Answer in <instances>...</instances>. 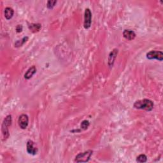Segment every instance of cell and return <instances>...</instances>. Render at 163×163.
I'll list each match as a JSON object with an SVG mask.
<instances>
[{
    "label": "cell",
    "mask_w": 163,
    "mask_h": 163,
    "mask_svg": "<svg viewBox=\"0 0 163 163\" xmlns=\"http://www.w3.org/2000/svg\"><path fill=\"white\" fill-rule=\"evenodd\" d=\"M93 150H89L87 151H85L84 152H81L78 154L77 156L75 157V161L77 162H88L91 156L93 155Z\"/></svg>",
    "instance_id": "3"
},
{
    "label": "cell",
    "mask_w": 163,
    "mask_h": 163,
    "mask_svg": "<svg viewBox=\"0 0 163 163\" xmlns=\"http://www.w3.org/2000/svg\"><path fill=\"white\" fill-rule=\"evenodd\" d=\"M154 104L152 101L149 99H144L138 100L134 103V107L136 109L145 110L146 111H151L154 108Z\"/></svg>",
    "instance_id": "1"
},
{
    "label": "cell",
    "mask_w": 163,
    "mask_h": 163,
    "mask_svg": "<svg viewBox=\"0 0 163 163\" xmlns=\"http://www.w3.org/2000/svg\"><path fill=\"white\" fill-rule=\"evenodd\" d=\"M117 54H118V50L117 49H113L110 53L108 56V64L110 67L113 66L115 59L117 57Z\"/></svg>",
    "instance_id": "8"
},
{
    "label": "cell",
    "mask_w": 163,
    "mask_h": 163,
    "mask_svg": "<svg viewBox=\"0 0 163 163\" xmlns=\"http://www.w3.org/2000/svg\"><path fill=\"white\" fill-rule=\"evenodd\" d=\"M146 58L150 59H157L160 61L163 60V53L161 51L157 50H152L146 54Z\"/></svg>",
    "instance_id": "4"
},
{
    "label": "cell",
    "mask_w": 163,
    "mask_h": 163,
    "mask_svg": "<svg viewBox=\"0 0 163 163\" xmlns=\"http://www.w3.org/2000/svg\"><path fill=\"white\" fill-rule=\"evenodd\" d=\"M42 28V25L40 24H31L29 26V29L33 33L38 32Z\"/></svg>",
    "instance_id": "12"
},
{
    "label": "cell",
    "mask_w": 163,
    "mask_h": 163,
    "mask_svg": "<svg viewBox=\"0 0 163 163\" xmlns=\"http://www.w3.org/2000/svg\"><path fill=\"white\" fill-rule=\"evenodd\" d=\"M36 71H37V68L34 66H31V67L27 70L26 73L24 74V78L27 80H29L31 78H32L33 75L36 73Z\"/></svg>",
    "instance_id": "10"
},
{
    "label": "cell",
    "mask_w": 163,
    "mask_h": 163,
    "mask_svg": "<svg viewBox=\"0 0 163 163\" xmlns=\"http://www.w3.org/2000/svg\"><path fill=\"white\" fill-rule=\"evenodd\" d=\"M147 161V157L145 156V154H140V156H138L136 157V161L138 162H140V163H144L146 162Z\"/></svg>",
    "instance_id": "13"
},
{
    "label": "cell",
    "mask_w": 163,
    "mask_h": 163,
    "mask_svg": "<svg viewBox=\"0 0 163 163\" xmlns=\"http://www.w3.org/2000/svg\"><path fill=\"white\" fill-rule=\"evenodd\" d=\"M27 39H28V38L27 37H24V38H23L21 40H17L16 42V43H15V45L16 47H21Z\"/></svg>",
    "instance_id": "14"
},
{
    "label": "cell",
    "mask_w": 163,
    "mask_h": 163,
    "mask_svg": "<svg viewBox=\"0 0 163 163\" xmlns=\"http://www.w3.org/2000/svg\"><path fill=\"white\" fill-rule=\"evenodd\" d=\"M4 14H5V17L7 20H10L14 16V10L10 7H6L5 9V11H4Z\"/></svg>",
    "instance_id": "11"
},
{
    "label": "cell",
    "mask_w": 163,
    "mask_h": 163,
    "mask_svg": "<svg viewBox=\"0 0 163 163\" xmlns=\"http://www.w3.org/2000/svg\"><path fill=\"white\" fill-rule=\"evenodd\" d=\"M89 122L87 120H85L83 121L82 123H81V125H80V127L81 128L83 129V130H86L87 128H88V127L89 126Z\"/></svg>",
    "instance_id": "15"
},
{
    "label": "cell",
    "mask_w": 163,
    "mask_h": 163,
    "mask_svg": "<svg viewBox=\"0 0 163 163\" xmlns=\"http://www.w3.org/2000/svg\"><path fill=\"white\" fill-rule=\"evenodd\" d=\"M18 124L20 128L22 129L27 128L29 124V117L26 114H22L19 116L18 119Z\"/></svg>",
    "instance_id": "5"
},
{
    "label": "cell",
    "mask_w": 163,
    "mask_h": 163,
    "mask_svg": "<svg viewBox=\"0 0 163 163\" xmlns=\"http://www.w3.org/2000/svg\"><path fill=\"white\" fill-rule=\"evenodd\" d=\"M11 122H12V119H11V116L10 115H7L3 122L1 131H2L3 137L4 138V140H5L9 137V127L11 126Z\"/></svg>",
    "instance_id": "2"
},
{
    "label": "cell",
    "mask_w": 163,
    "mask_h": 163,
    "mask_svg": "<svg viewBox=\"0 0 163 163\" xmlns=\"http://www.w3.org/2000/svg\"><path fill=\"white\" fill-rule=\"evenodd\" d=\"M22 30V26L21 25H18L16 27V31H17V33H20V32H21Z\"/></svg>",
    "instance_id": "17"
},
{
    "label": "cell",
    "mask_w": 163,
    "mask_h": 163,
    "mask_svg": "<svg viewBox=\"0 0 163 163\" xmlns=\"http://www.w3.org/2000/svg\"><path fill=\"white\" fill-rule=\"evenodd\" d=\"M124 37L128 40H133L136 37V34L133 31L130 29H126L123 32Z\"/></svg>",
    "instance_id": "9"
},
{
    "label": "cell",
    "mask_w": 163,
    "mask_h": 163,
    "mask_svg": "<svg viewBox=\"0 0 163 163\" xmlns=\"http://www.w3.org/2000/svg\"><path fill=\"white\" fill-rule=\"evenodd\" d=\"M56 3L57 1H48L47 3V7L49 9H52Z\"/></svg>",
    "instance_id": "16"
},
{
    "label": "cell",
    "mask_w": 163,
    "mask_h": 163,
    "mask_svg": "<svg viewBox=\"0 0 163 163\" xmlns=\"http://www.w3.org/2000/svg\"><path fill=\"white\" fill-rule=\"evenodd\" d=\"M38 148L37 145H35L34 143L32 140H29L27 142V152L28 154L33 155L37 154L38 153Z\"/></svg>",
    "instance_id": "7"
},
{
    "label": "cell",
    "mask_w": 163,
    "mask_h": 163,
    "mask_svg": "<svg viewBox=\"0 0 163 163\" xmlns=\"http://www.w3.org/2000/svg\"><path fill=\"white\" fill-rule=\"evenodd\" d=\"M91 21H92V14L90 9H87L85 10L84 14V23L83 26L85 29H89L91 25Z\"/></svg>",
    "instance_id": "6"
}]
</instances>
